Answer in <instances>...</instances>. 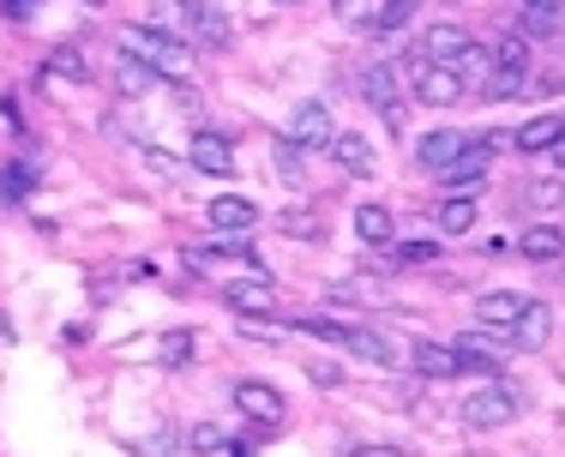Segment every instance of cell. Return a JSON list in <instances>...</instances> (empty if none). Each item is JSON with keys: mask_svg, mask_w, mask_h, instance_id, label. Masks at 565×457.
Masks as SVG:
<instances>
[{"mask_svg": "<svg viewBox=\"0 0 565 457\" xmlns=\"http://www.w3.org/2000/svg\"><path fill=\"white\" fill-rule=\"evenodd\" d=\"M120 55L151 66L157 78H181L186 66H193V43H186V36H169L163 24H139V19H132L127 31H120Z\"/></svg>", "mask_w": 565, "mask_h": 457, "instance_id": "1", "label": "cell"}, {"mask_svg": "<svg viewBox=\"0 0 565 457\" xmlns=\"http://www.w3.org/2000/svg\"><path fill=\"white\" fill-rule=\"evenodd\" d=\"M530 78V36L505 31L500 43L488 49V66H481V103H511Z\"/></svg>", "mask_w": 565, "mask_h": 457, "instance_id": "2", "label": "cell"}, {"mask_svg": "<svg viewBox=\"0 0 565 457\" xmlns=\"http://www.w3.org/2000/svg\"><path fill=\"white\" fill-rule=\"evenodd\" d=\"M505 139H463V151L451 157L446 169H439V181H446V193H463V199H481V181H488L493 169V151H500Z\"/></svg>", "mask_w": 565, "mask_h": 457, "instance_id": "3", "label": "cell"}, {"mask_svg": "<svg viewBox=\"0 0 565 457\" xmlns=\"http://www.w3.org/2000/svg\"><path fill=\"white\" fill-rule=\"evenodd\" d=\"M409 85H415V103H427V109H451V103H463V91H469L451 66H434V61H415Z\"/></svg>", "mask_w": 565, "mask_h": 457, "instance_id": "4", "label": "cell"}, {"mask_svg": "<svg viewBox=\"0 0 565 457\" xmlns=\"http://www.w3.org/2000/svg\"><path fill=\"white\" fill-rule=\"evenodd\" d=\"M331 139H338V120H331V109L319 97H307L301 109L289 115V145L295 151H326Z\"/></svg>", "mask_w": 565, "mask_h": 457, "instance_id": "5", "label": "cell"}, {"mask_svg": "<svg viewBox=\"0 0 565 457\" xmlns=\"http://www.w3.org/2000/svg\"><path fill=\"white\" fill-rule=\"evenodd\" d=\"M511 415H518V397H511V385H500V380H488L481 392L463 397V422L469 427H505Z\"/></svg>", "mask_w": 565, "mask_h": 457, "instance_id": "6", "label": "cell"}, {"mask_svg": "<svg viewBox=\"0 0 565 457\" xmlns=\"http://www.w3.org/2000/svg\"><path fill=\"white\" fill-rule=\"evenodd\" d=\"M235 410L247 415V422H259V427H277L282 415H289V403H282L277 385H265V380H241V385H235Z\"/></svg>", "mask_w": 565, "mask_h": 457, "instance_id": "7", "label": "cell"}, {"mask_svg": "<svg viewBox=\"0 0 565 457\" xmlns=\"http://www.w3.org/2000/svg\"><path fill=\"white\" fill-rule=\"evenodd\" d=\"M415 49H422V61L451 66V73H457V61L469 55V31H463V24H427L422 43H415Z\"/></svg>", "mask_w": 565, "mask_h": 457, "instance_id": "8", "label": "cell"}, {"mask_svg": "<svg viewBox=\"0 0 565 457\" xmlns=\"http://www.w3.org/2000/svg\"><path fill=\"white\" fill-rule=\"evenodd\" d=\"M547 338H554V313H547L542 301H523V313L505 326V343L511 349H530V355H535V349H547Z\"/></svg>", "mask_w": 565, "mask_h": 457, "instance_id": "9", "label": "cell"}, {"mask_svg": "<svg viewBox=\"0 0 565 457\" xmlns=\"http://www.w3.org/2000/svg\"><path fill=\"white\" fill-rule=\"evenodd\" d=\"M205 217H211L217 235H247V228L259 223V205H253V199H241V193H217L205 205Z\"/></svg>", "mask_w": 565, "mask_h": 457, "instance_id": "10", "label": "cell"}, {"mask_svg": "<svg viewBox=\"0 0 565 457\" xmlns=\"http://www.w3.org/2000/svg\"><path fill=\"white\" fill-rule=\"evenodd\" d=\"M223 301L235 307L241 319H247V313H271L277 289H271V277H265V272H253V277H235V284H223Z\"/></svg>", "mask_w": 565, "mask_h": 457, "instance_id": "11", "label": "cell"}, {"mask_svg": "<svg viewBox=\"0 0 565 457\" xmlns=\"http://www.w3.org/2000/svg\"><path fill=\"white\" fill-rule=\"evenodd\" d=\"M186 157H193V169H199V174H217V181H228V174H235V151H228L223 132H193Z\"/></svg>", "mask_w": 565, "mask_h": 457, "instance_id": "12", "label": "cell"}, {"mask_svg": "<svg viewBox=\"0 0 565 457\" xmlns=\"http://www.w3.org/2000/svg\"><path fill=\"white\" fill-rule=\"evenodd\" d=\"M361 103H373L385 120H397V73L385 61H367L361 66Z\"/></svg>", "mask_w": 565, "mask_h": 457, "instance_id": "13", "label": "cell"}, {"mask_svg": "<svg viewBox=\"0 0 565 457\" xmlns=\"http://www.w3.org/2000/svg\"><path fill=\"white\" fill-rule=\"evenodd\" d=\"M415 7L422 0H373V7H355V19L367 24V36H397L415 19Z\"/></svg>", "mask_w": 565, "mask_h": 457, "instance_id": "14", "label": "cell"}, {"mask_svg": "<svg viewBox=\"0 0 565 457\" xmlns=\"http://www.w3.org/2000/svg\"><path fill=\"white\" fill-rule=\"evenodd\" d=\"M409 368L422 373V380H457V349L439 343V338H415Z\"/></svg>", "mask_w": 565, "mask_h": 457, "instance_id": "15", "label": "cell"}, {"mask_svg": "<svg viewBox=\"0 0 565 457\" xmlns=\"http://www.w3.org/2000/svg\"><path fill=\"white\" fill-rule=\"evenodd\" d=\"M85 78H90L85 49H49V55H43V85H66V91H78Z\"/></svg>", "mask_w": 565, "mask_h": 457, "instance_id": "16", "label": "cell"}, {"mask_svg": "<svg viewBox=\"0 0 565 457\" xmlns=\"http://www.w3.org/2000/svg\"><path fill=\"white\" fill-rule=\"evenodd\" d=\"M559 139H565V120H559V115H530L518 132H511V145H518V151H530V157L554 151Z\"/></svg>", "mask_w": 565, "mask_h": 457, "instance_id": "17", "label": "cell"}, {"mask_svg": "<svg viewBox=\"0 0 565 457\" xmlns=\"http://www.w3.org/2000/svg\"><path fill=\"white\" fill-rule=\"evenodd\" d=\"M326 151H331V163H338L343 174H373V145H367V132H338Z\"/></svg>", "mask_w": 565, "mask_h": 457, "instance_id": "18", "label": "cell"}, {"mask_svg": "<svg viewBox=\"0 0 565 457\" xmlns=\"http://www.w3.org/2000/svg\"><path fill=\"white\" fill-rule=\"evenodd\" d=\"M457 151H463V132H451V127H439V132H422V139H415V163H422V169H434V174L446 169Z\"/></svg>", "mask_w": 565, "mask_h": 457, "instance_id": "19", "label": "cell"}, {"mask_svg": "<svg viewBox=\"0 0 565 457\" xmlns=\"http://www.w3.org/2000/svg\"><path fill=\"white\" fill-rule=\"evenodd\" d=\"M523 301H530V295H518V289H481L476 295V319L481 326H511V319L523 313Z\"/></svg>", "mask_w": 565, "mask_h": 457, "instance_id": "20", "label": "cell"}, {"mask_svg": "<svg viewBox=\"0 0 565 457\" xmlns=\"http://www.w3.org/2000/svg\"><path fill=\"white\" fill-rule=\"evenodd\" d=\"M181 19L193 24V36H199L205 49H228V24L205 7V0H181Z\"/></svg>", "mask_w": 565, "mask_h": 457, "instance_id": "21", "label": "cell"}, {"mask_svg": "<svg viewBox=\"0 0 565 457\" xmlns=\"http://www.w3.org/2000/svg\"><path fill=\"white\" fill-rule=\"evenodd\" d=\"M343 349L349 355H361V361H373V368H392L397 361V349L380 338V331H367V326H343Z\"/></svg>", "mask_w": 565, "mask_h": 457, "instance_id": "22", "label": "cell"}, {"mask_svg": "<svg viewBox=\"0 0 565 457\" xmlns=\"http://www.w3.org/2000/svg\"><path fill=\"white\" fill-rule=\"evenodd\" d=\"M355 235L367 241V247H392V241H397V217L385 205H355Z\"/></svg>", "mask_w": 565, "mask_h": 457, "instance_id": "23", "label": "cell"}, {"mask_svg": "<svg viewBox=\"0 0 565 457\" xmlns=\"http://www.w3.org/2000/svg\"><path fill=\"white\" fill-rule=\"evenodd\" d=\"M271 228H277V235H289V241H326V217H319V211H307V205L277 211Z\"/></svg>", "mask_w": 565, "mask_h": 457, "instance_id": "24", "label": "cell"}, {"mask_svg": "<svg viewBox=\"0 0 565 457\" xmlns=\"http://www.w3.org/2000/svg\"><path fill=\"white\" fill-rule=\"evenodd\" d=\"M518 247H523V259H535V265H554V259H559V247H565V235H559L554 223H535L530 235L518 241Z\"/></svg>", "mask_w": 565, "mask_h": 457, "instance_id": "25", "label": "cell"}, {"mask_svg": "<svg viewBox=\"0 0 565 457\" xmlns=\"http://www.w3.org/2000/svg\"><path fill=\"white\" fill-rule=\"evenodd\" d=\"M469 228H476V199H439V235H469Z\"/></svg>", "mask_w": 565, "mask_h": 457, "instance_id": "26", "label": "cell"}, {"mask_svg": "<svg viewBox=\"0 0 565 457\" xmlns=\"http://www.w3.org/2000/svg\"><path fill=\"white\" fill-rule=\"evenodd\" d=\"M151 85H157L151 66H139L132 55H120V61H115V91H120V97H145Z\"/></svg>", "mask_w": 565, "mask_h": 457, "instance_id": "27", "label": "cell"}, {"mask_svg": "<svg viewBox=\"0 0 565 457\" xmlns=\"http://www.w3.org/2000/svg\"><path fill=\"white\" fill-rule=\"evenodd\" d=\"M457 349V373H469V380H500V355L493 349H469V343H451Z\"/></svg>", "mask_w": 565, "mask_h": 457, "instance_id": "28", "label": "cell"}, {"mask_svg": "<svg viewBox=\"0 0 565 457\" xmlns=\"http://www.w3.org/2000/svg\"><path fill=\"white\" fill-rule=\"evenodd\" d=\"M186 446H193V451H205V457H217V451L228 446V434H223L217 422H199L193 434H186Z\"/></svg>", "mask_w": 565, "mask_h": 457, "instance_id": "29", "label": "cell"}, {"mask_svg": "<svg viewBox=\"0 0 565 457\" xmlns=\"http://www.w3.org/2000/svg\"><path fill=\"white\" fill-rule=\"evenodd\" d=\"M31 181H36V174H31V169H24V163H7V169H0V193H7V199H12V205H19V199H24V193H31Z\"/></svg>", "mask_w": 565, "mask_h": 457, "instance_id": "30", "label": "cell"}, {"mask_svg": "<svg viewBox=\"0 0 565 457\" xmlns=\"http://www.w3.org/2000/svg\"><path fill=\"white\" fill-rule=\"evenodd\" d=\"M307 380H313L319 392H338V385H343V368H338V361H326V355H313V361H307Z\"/></svg>", "mask_w": 565, "mask_h": 457, "instance_id": "31", "label": "cell"}, {"mask_svg": "<svg viewBox=\"0 0 565 457\" xmlns=\"http://www.w3.org/2000/svg\"><path fill=\"white\" fill-rule=\"evenodd\" d=\"M397 259L403 265H427V259H439V241H397Z\"/></svg>", "mask_w": 565, "mask_h": 457, "instance_id": "32", "label": "cell"}, {"mask_svg": "<svg viewBox=\"0 0 565 457\" xmlns=\"http://www.w3.org/2000/svg\"><path fill=\"white\" fill-rule=\"evenodd\" d=\"M523 36H559V12H523Z\"/></svg>", "mask_w": 565, "mask_h": 457, "instance_id": "33", "label": "cell"}, {"mask_svg": "<svg viewBox=\"0 0 565 457\" xmlns=\"http://www.w3.org/2000/svg\"><path fill=\"white\" fill-rule=\"evenodd\" d=\"M36 7H43V0H0V12H7L12 24H24V19H36Z\"/></svg>", "mask_w": 565, "mask_h": 457, "instance_id": "34", "label": "cell"}, {"mask_svg": "<svg viewBox=\"0 0 565 457\" xmlns=\"http://www.w3.org/2000/svg\"><path fill=\"white\" fill-rule=\"evenodd\" d=\"M186 355H193V331H174L163 343V361H186Z\"/></svg>", "mask_w": 565, "mask_h": 457, "instance_id": "35", "label": "cell"}, {"mask_svg": "<svg viewBox=\"0 0 565 457\" xmlns=\"http://www.w3.org/2000/svg\"><path fill=\"white\" fill-rule=\"evenodd\" d=\"M277 163H282V174H289V181H301V157H295V145H289V139L277 145Z\"/></svg>", "mask_w": 565, "mask_h": 457, "instance_id": "36", "label": "cell"}, {"mask_svg": "<svg viewBox=\"0 0 565 457\" xmlns=\"http://www.w3.org/2000/svg\"><path fill=\"white\" fill-rule=\"evenodd\" d=\"M523 12H559V0H518Z\"/></svg>", "mask_w": 565, "mask_h": 457, "instance_id": "37", "label": "cell"}, {"mask_svg": "<svg viewBox=\"0 0 565 457\" xmlns=\"http://www.w3.org/2000/svg\"><path fill=\"white\" fill-rule=\"evenodd\" d=\"M349 457H403V451H385V446H355Z\"/></svg>", "mask_w": 565, "mask_h": 457, "instance_id": "38", "label": "cell"}, {"mask_svg": "<svg viewBox=\"0 0 565 457\" xmlns=\"http://www.w3.org/2000/svg\"><path fill=\"white\" fill-rule=\"evenodd\" d=\"M331 7H338L343 19H355V7H361V0H331Z\"/></svg>", "mask_w": 565, "mask_h": 457, "instance_id": "39", "label": "cell"}, {"mask_svg": "<svg viewBox=\"0 0 565 457\" xmlns=\"http://www.w3.org/2000/svg\"><path fill=\"white\" fill-rule=\"evenodd\" d=\"M277 7H295V0H277Z\"/></svg>", "mask_w": 565, "mask_h": 457, "instance_id": "40", "label": "cell"}]
</instances>
